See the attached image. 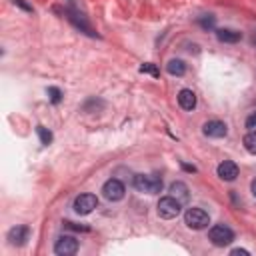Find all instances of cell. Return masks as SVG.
Wrapping results in <instances>:
<instances>
[{"instance_id": "cell-24", "label": "cell", "mask_w": 256, "mask_h": 256, "mask_svg": "<svg viewBox=\"0 0 256 256\" xmlns=\"http://www.w3.org/2000/svg\"><path fill=\"white\" fill-rule=\"evenodd\" d=\"M230 254H232V256H238V254H240V256H248L250 252H248V250H244V248H234Z\"/></svg>"}, {"instance_id": "cell-26", "label": "cell", "mask_w": 256, "mask_h": 256, "mask_svg": "<svg viewBox=\"0 0 256 256\" xmlns=\"http://www.w3.org/2000/svg\"><path fill=\"white\" fill-rule=\"evenodd\" d=\"M250 190H252V194H254V198H256V180H252V184H250Z\"/></svg>"}, {"instance_id": "cell-7", "label": "cell", "mask_w": 256, "mask_h": 256, "mask_svg": "<svg viewBox=\"0 0 256 256\" xmlns=\"http://www.w3.org/2000/svg\"><path fill=\"white\" fill-rule=\"evenodd\" d=\"M96 206H98V198H96L94 194H80V196L74 198V204H72L74 212L76 214H82V216L90 214Z\"/></svg>"}, {"instance_id": "cell-4", "label": "cell", "mask_w": 256, "mask_h": 256, "mask_svg": "<svg viewBox=\"0 0 256 256\" xmlns=\"http://www.w3.org/2000/svg\"><path fill=\"white\" fill-rule=\"evenodd\" d=\"M208 238H210L214 246H228L234 240V232L228 226H224V224H216V226L208 230Z\"/></svg>"}, {"instance_id": "cell-15", "label": "cell", "mask_w": 256, "mask_h": 256, "mask_svg": "<svg viewBox=\"0 0 256 256\" xmlns=\"http://www.w3.org/2000/svg\"><path fill=\"white\" fill-rule=\"evenodd\" d=\"M166 72H168L170 76H184V74H186V64H184V60H180V58L168 60Z\"/></svg>"}, {"instance_id": "cell-3", "label": "cell", "mask_w": 256, "mask_h": 256, "mask_svg": "<svg viewBox=\"0 0 256 256\" xmlns=\"http://www.w3.org/2000/svg\"><path fill=\"white\" fill-rule=\"evenodd\" d=\"M158 216L160 218H166V220H170V218H176L180 214V210H182V204L176 200L174 196H162L158 200Z\"/></svg>"}, {"instance_id": "cell-9", "label": "cell", "mask_w": 256, "mask_h": 256, "mask_svg": "<svg viewBox=\"0 0 256 256\" xmlns=\"http://www.w3.org/2000/svg\"><path fill=\"white\" fill-rule=\"evenodd\" d=\"M28 236H30V228L28 226H14V228L8 230L6 238H8V242L12 246H22V244H26Z\"/></svg>"}, {"instance_id": "cell-1", "label": "cell", "mask_w": 256, "mask_h": 256, "mask_svg": "<svg viewBox=\"0 0 256 256\" xmlns=\"http://www.w3.org/2000/svg\"><path fill=\"white\" fill-rule=\"evenodd\" d=\"M132 184L138 192H146V194H158L162 190V178L158 174H134Z\"/></svg>"}, {"instance_id": "cell-27", "label": "cell", "mask_w": 256, "mask_h": 256, "mask_svg": "<svg viewBox=\"0 0 256 256\" xmlns=\"http://www.w3.org/2000/svg\"><path fill=\"white\" fill-rule=\"evenodd\" d=\"M250 40H252V44H256V30H254V34H252V38H250Z\"/></svg>"}, {"instance_id": "cell-22", "label": "cell", "mask_w": 256, "mask_h": 256, "mask_svg": "<svg viewBox=\"0 0 256 256\" xmlns=\"http://www.w3.org/2000/svg\"><path fill=\"white\" fill-rule=\"evenodd\" d=\"M246 128H248V130H254V128H256V112H252V114L246 118Z\"/></svg>"}, {"instance_id": "cell-8", "label": "cell", "mask_w": 256, "mask_h": 256, "mask_svg": "<svg viewBox=\"0 0 256 256\" xmlns=\"http://www.w3.org/2000/svg\"><path fill=\"white\" fill-rule=\"evenodd\" d=\"M202 132L204 136H210V138H224L228 134V128L222 120H208L202 126Z\"/></svg>"}, {"instance_id": "cell-17", "label": "cell", "mask_w": 256, "mask_h": 256, "mask_svg": "<svg viewBox=\"0 0 256 256\" xmlns=\"http://www.w3.org/2000/svg\"><path fill=\"white\" fill-rule=\"evenodd\" d=\"M36 132H38V136H40V142L44 144V146H48V144L52 142V132H50V130H46L44 126H36Z\"/></svg>"}, {"instance_id": "cell-13", "label": "cell", "mask_w": 256, "mask_h": 256, "mask_svg": "<svg viewBox=\"0 0 256 256\" xmlns=\"http://www.w3.org/2000/svg\"><path fill=\"white\" fill-rule=\"evenodd\" d=\"M170 196H174L180 204L188 202V198H190L188 186H186L184 182H172V184H170Z\"/></svg>"}, {"instance_id": "cell-25", "label": "cell", "mask_w": 256, "mask_h": 256, "mask_svg": "<svg viewBox=\"0 0 256 256\" xmlns=\"http://www.w3.org/2000/svg\"><path fill=\"white\" fill-rule=\"evenodd\" d=\"M182 166H184V170H188V172H196V168L190 166V164H182Z\"/></svg>"}, {"instance_id": "cell-11", "label": "cell", "mask_w": 256, "mask_h": 256, "mask_svg": "<svg viewBox=\"0 0 256 256\" xmlns=\"http://www.w3.org/2000/svg\"><path fill=\"white\" fill-rule=\"evenodd\" d=\"M66 14H68V18H70V20L74 22V26H78L80 30H84L86 34H90V36H96V32H94L92 28H90V24H88V22L84 20V16L80 14V12L76 10V8H70V10L66 12Z\"/></svg>"}, {"instance_id": "cell-19", "label": "cell", "mask_w": 256, "mask_h": 256, "mask_svg": "<svg viewBox=\"0 0 256 256\" xmlns=\"http://www.w3.org/2000/svg\"><path fill=\"white\" fill-rule=\"evenodd\" d=\"M48 96H50V102H52V104H58V102L62 100V92H60L56 86H50V88H48Z\"/></svg>"}, {"instance_id": "cell-6", "label": "cell", "mask_w": 256, "mask_h": 256, "mask_svg": "<svg viewBox=\"0 0 256 256\" xmlns=\"http://www.w3.org/2000/svg\"><path fill=\"white\" fill-rule=\"evenodd\" d=\"M124 184L118 180V178H110V180H106L104 182V186H102V194H104V198L106 200H110V202H118V200H122L124 198Z\"/></svg>"}, {"instance_id": "cell-20", "label": "cell", "mask_w": 256, "mask_h": 256, "mask_svg": "<svg viewBox=\"0 0 256 256\" xmlns=\"http://www.w3.org/2000/svg\"><path fill=\"white\" fill-rule=\"evenodd\" d=\"M64 228L76 230V232H88V226H82V224H76V222H70V220L64 222Z\"/></svg>"}, {"instance_id": "cell-2", "label": "cell", "mask_w": 256, "mask_h": 256, "mask_svg": "<svg viewBox=\"0 0 256 256\" xmlns=\"http://www.w3.org/2000/svg\"><path fill=\"white\" fill-rule=\"evenodd\" d=\"M184 224L192 230H204L210 224V216L202 208H188L184 212Z\"/></svg>"}, {"instance_id": "cell-21", "label": "cell", "mask_w": 256, "mask_h": 256, "mask_svg": "<svg viewBox=\"0 0 256 256\" xmlns=\"http://www.w3.org/2000/svg\"><path fill=\"white\" fill-rule=\"evenodd\" d=\"M140 72H148V74H152V76H158V68L154 66V64H150V62L142 64V66H140Z\"/></svg>"}, {"instance_id": "cell-23", "label": "cell", "mask_w": 256, "mask_h": 256, "mask_svg": "<svg viewBox=\"0 0 256 256\" xmlns=\"http://www.w3.org/2000/svg\"><path fill=\"white\" fill-rule=\"evenodd\" d=\"M12 2H14L16 6H20L22 10H26V12H32V6H30V4H26L24 0H12Z\"/></svg>"}, {"instance_id": "cell-12", "label": "cell", "mask_w": 256, "mask_h": 256, "mask_svg": "<svg viewBox=\"0 0 256 256\" xmlns=\"http://www.w3.org/2000/svg\"><path fill=\"white\" fill-rule=\"evenodd\" d=\"M178 104L184 110H194L196 108V94L192 90H188V88H182L178 92Z\"/></svg>"}, {"instance_id": "cell-18", "label": "cell", "mask_w": 256, "mask_h": 256, "mask_svg": "<svg viewBox=\"0 0 256 256\" xmlns=\"http://www.w3.org/2000/svg\"><path fill=\"white\" fill-rule=\"evenodd\" d=\"M198 24H200L204 30H212L214 24H216V18H214L212 14H206V16H202V18H198Z\"/></svg>"}, {"instance_id": "cell-14", "label": "cell", "mask_w": 256, "mask_h": 256, "mask_svg": "<svg viewBox=\"0 0 256 256\" xmlns=\"http://www.w3.org/2000/svg\"><path fill=\"white\" fill-rule=\"evenodd\" d=\"M216 38L220 42L234 44V42H238L240 38H242V34H240L238 30H232V28H220V30H216Z\"/></svg>"}, {"instance_id": "cell-16", "label": "cell", "mask_w": 256, "mask_h": 256, "mask_svg": "<svg viewBox=\"0 0 256 256\" xmlns=\"http://www.w3.org/2000/svg\"><path fill=\"white\" fill-rule=\"evenodd\" d=\"M244 148L250 152V154H256V132L250 130L246 136H244Z\"/></svg>"}, {"instance_id": "cell-5", "label": "cell", "mask_w": 256, "mask_h": 256, "mask_svg": "<svg viewBox=\"0 0 256 256\" xmlns=\"http://www.w3.org/2000/svg\"><path fill=\"white\" fill-rule=\"evenodd\" d=\"M54 252L58 256H72L78 252V240L70 234H62L58 236L56 240V244H54Z\"/></svg>"}, {"instance_id": "cell-10", "label": "cell", "mask_w": 256, "mask_h": 256, "mask_svg": "<svg viewBox=\"0 0 256 256\" xmlns=\"http://www.w3.org/2000/svg\"><path fill=\"white\" fill-rule=\"evenodd\" d=\"M218 176L222 180L232 182V180H236V176H238V166L232 162V160H224V162L218 164Z\"/></svg>"}]
</instances>
